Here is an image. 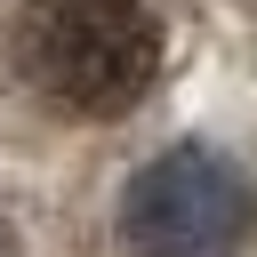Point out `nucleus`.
I'll return each mask as SVG.
<instances>
[{
	"instance_id": "f257e3e1",
	"label": "nucleus",
	"mask_w": 257,
	"mask_h": 257,
	"mask_svg": "<svg viewBox=\"0 0 257 257\" xmlns=\"http://www.w3.org/2000/svg\"><path fill=\"white\" fill-rule=\"evenodd\" d=\"M24 80L88 120L128 112L161 72V24L145 0H24L16 16Z\"/></svg>"
},
{
	"instance_id": "f03ea898",
	"label": "nucleus",
	"mask_w": 257,
	"mask_h": 257,
	"mask_svg": "<svg viewBox=\"0 0 257 257\" xmlns=\"http://www.w3.org/2000/svg\"><path fill=\"white\" fill-rule=\"evenodd\" d=\"M249 217L257 209H249L241 169L201 145H177L137 169V185L120 201V241H128V257H241Z\"/></svg>"
}]
</instances>
